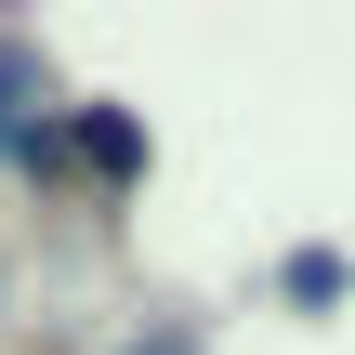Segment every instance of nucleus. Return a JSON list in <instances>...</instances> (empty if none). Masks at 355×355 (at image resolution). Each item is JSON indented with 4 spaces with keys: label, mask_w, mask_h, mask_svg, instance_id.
I'll return each instance as SVG.
<instances>
[{
    "label": "nucleus",
    "mask_w": 355,
    "mask_h": 355,
    "mask_svg": "<svg viewBox=\"0 0 355 355\" xmlns=\"http://www.w3.org/2000/svg\"><path fill=\"white\" fill-rule=\"evenodd\" d=\"M290 290L303 303H343V250H290Z\"/></svg>",
    "instance_id": "3"
},
{
    "label": "nucleus",
    "mask_w": 355,
    "mask_h": 355,
    "mask_svg": "<svg viewBox=\"0 0 355 355\" xmlns=\"http://www.w3.org/2000/svg\"><path fill=\"white\" fill-rule=\"evenodd\" d=\"M119 355H198V329H132Z\"/></svg>",
    "instance_id": "4"
},
{
    "label": "nucleus",
    "mask_w": 355,
    "mask_h": 355,
    "mask_svg": "<svg viewBox=\"0 0 355 355\" xmlns=\"http://www.w3.org/2000/svg\"><path fill=\"white\" fill-rule=\"evenodd\" d=\"M0 158H53V119H40V53L0 40Z\"/></svg>",
    "instance_id": "2"
},
{
    "label": "nucleus",
    "mask_w": 355,
    "mask_h": 355,
    "mask_svg": "<svg viewBox=\"0 0 355 355\" xmlns=\"http://www.w3.org/2000/svg\"><path fill=\"white\" fill-rule=\"evenodd\" d=\"M53 158H92V171L132 184V171H145V132H132L119 105H66V119H53Z\"/></svg>",
    "instance_id": "1"
},
{
    "label": "nucleus",
    "mask_w": 355,
    "mask_h": 355,
    "mask_svg": "<svg viewBox=\"0 0 355 355\" xmlns=\"http://www.w3.org/2000/svg\"><path fill=\"white\" fill-rule=\"evenodd\" d=\"M0 303H13V290H0Z\"/></svg>",
    "instance_id": "5"
}]
</instances>
